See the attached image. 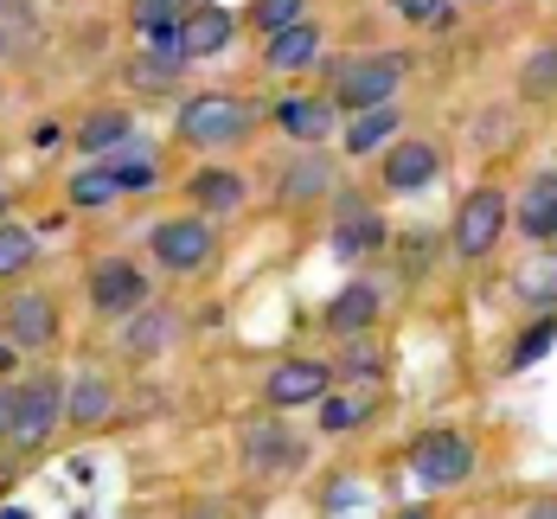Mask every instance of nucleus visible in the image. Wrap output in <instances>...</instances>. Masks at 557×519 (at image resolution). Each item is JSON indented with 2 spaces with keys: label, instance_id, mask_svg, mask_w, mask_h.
I'll return each instance as SVG.
<instances>
[{
  "label": "nucleus",
  "instance_id": "nucleus-15",
  "mask_svg": "<svg viewBox=\"0 0 557 519\" xmlns=\"http://www.w3.org/2000/svg\"><path fill=\"white\" fill-rule=\"evenodd\" d=\"M512 225L525 231L532 244H552L557 237V173H532L519 206H512Z\"/></svg>",
  "mask_w": 557,
  "mask_h": 519
},
{
  "label": "nucleus",
  "instance_id": "nucleus-4",
  "mask_svg": "<svg viewBox=\"0 0 557 519\" xmlns=\"http://www.w3.org/2000/svg\"><path fill=\"white\" fill-rule=\"evenodd\" d=\"M237 456H244V474H263V481H282V474H295L301 468V436H288L276 417H250L244 430H237Z\"/></svg>",
  "mask_w": 557,
  "mask_h": 519
},
{
  "label": "nucleus",
  "instance_id": "nucleus-37",
  "mask_svg": "<svg viewBox=\"0 0 557 519\" xmlns=\"http://www.w3.org/2000/svg\"><path fill=\"white\" fill-rule=\"evenodd\" d=\"M7 430H13V392L0 385V443H7Z\"/></svg>",
  "mask_w": 557,
  "mask_h": 519
},
{
  "label": "nucleus",
  "instance_id": "nucleus-41",
  "mask_svg": "<svg viewBox=\"0 0 557 519\" xmlns=\"http://www.w3.org/2000/svg\"><path fill=\"white\" fill-rule=\"evenodd\" d=\"M7 212H13V199H7V193H0V225H7Z\"/></svg>",
  "mask_w": 557,
  "mask_h": 519
},
{
  "label": "nucleus",
  "instance_id": "nucleus-14",
  "mask_svg": "<svg viewBox=\"0 0 557 519\" xmlns=\"http://www.w3.org/2000/svg\"><path fill=\"white\" fill-rule=\"evenodd\" d=\"M443 173V148L436 141H397L385 155V186L391 193H423Z\"/></svg>",
  "mask_w": 557,
  "mask_h": 519
},
{
  "label": "nucleus",
  "instance_id": "nucleus-28",
  "mask_svg": "<svg viewBox=\"0 0 557 519\" xmlns=\"http://www.w3.org/2000/svg\"><path fill=\"white\" fill-rule=\"evenodd\" d=\"M334 379H352V385L366 379V385H379V379H385V353L372 341H346V353L334 359Z\"/></svg>",
  "mask_w": 557,
  "mask_h": 519
},
{
  "label": "nucleus",
  "instance_id": "nucleus-3",
  "mask_svg": "<svg viewBox=\"0 0 557 519\" xmlns=\"http://www.w3.org/2000/svg\"><path fill=\"white\" fill-rule=\"evenodd\" d=\"M506 219H512V206H506L500 186H474V193L455 206V225H448V237H455V250L474 263V257H487V250L500 244Z\"/></svg>",
  "mask_w": 557,
  "mask_h": 519
},
{
  "label": "nucleus",
  "instance_id": "nucleus-40",
  "mask_svg": "<svg viewBox=\"0 0 557 519\" xmlns=\"http://www.w3.org/2000/svg\"><path fill=\"white\" fill-rule=\"evenodd\" d=\"M0 13H26V0H0Z\"/></svg>",
  "mask_w": 557,
  "mask_h": 519
},
{
  "label": "nucleus",
  "instance_id": "nucleus-21",
  "mask_svg": "<svg viewBox=\"0 0 557 519\" xmlns=\"http://www.w3.org/2000/svg\"><path fill=\"white\" fill-rule=\"evenodd\" d=\"M115 410V385L103 372H77V385H71V398H64V417L71 423H103Z\"/></svg>",
  "mask_w": 557,
  "mask_h": 519
},
{
  "label": "nucleus",
  "instance_id": "nucleus-25",
  "mask_svg": "<svg viewBox=\"0 0 557 519\" xmlns=\"http://www.w3.org/2000/svg\"><path fill=\"white\" fill-rule=\"evenodd\" d=\"M391 135H397V110H391V103H379V110H359L352 122H346V148H352V155H372V148H379V141H391Z\"/></svg>",
  "mask_w": 557,
  "mask_h": 519
},
{
  "label": "nucleus",
  "instance_id": "nucleus-6",
  "mask_svg": "<svg viewBox=\"0 0 557 519\" xmlns=\"http://www.w3.org/2000/svg\"><path fill=\"white\" fill-rule=\"evenodd\" d=\"M148 250H154L161 270L193 276V270H206V263L219 257V231L206 225V219H168V225L148 231Z\"/></svg>",
  "mask_w": 557,
  "mask_h": 519
},
{
  "label": "nucleus",
  "instance_id": "nucleus-5",
  "mask_svg": "<svg viewBox=\"0 0 557 519\" xmlns=\"http://www.w3.org/2000/svg\"><path fill=\"white\" fill-rule=\"evenodd\" d=\"M410 474H417L423 487H461V481L474 474V443H468L461 430H423V436L410 443Z\"/></svg>",
  "mask_w": 557,
  "mask_h": 519
},
{
  "label": "nucleus",
  "instance_id": "nucleus-42",
  "mask_svg": "<svg viewBox=\"0 0 557 519\" xmlns=\"http://www.w3.org/2000/svg\"><path fill=\"white\" fill-rule=\"evenodd\" d=\"M397 519H430V514H423V507H410V514H397Z\"/></svg>",
  "mask_w": 557,
  "mask_h": 519
},
{
  "label": "nucleus",
  "instance_id": "nucleus-8",
  "mask_svg": "<svg viewBox=\"0 0 557 519\" xmlns=\"http://www.w3.org/2000/svg\"><path fill=\"white\" fill-rule=\"evenodd\" d=\"M334 392V366L327 359H276L270 379H263V398L276 410H301V404H321Z\"/></svg>",
  "mask_w": 557,
  "mask_h": 519
},
{
  "label": "nucleus",
  "instance_id": "nucleus-10",
  "mask_svg": "<svg viewBox=\"0 0 557 519\" xmlns=\"http://www.w3.org/2000/svg\"><path fill=\"white\" fill-rule=\"evenodd\" d=\"M334 193V161L327 155H295L288 168H282V180H276V206L282 212H301V206H314V199H327Z\"/></svg>",
  "mask_w": 557,
  "mask_h": 519
},
{
  "label": "nucleus",
  "instance_id": "nucleus-38",
  "mask_svg": "<svg viewBox=\"0 0 557 519\" xmlns=\"http://www.w3.org/2000/svg\"><path fill=\"white\" fill-rule=\"evenodd\" d=\"M58 135H64L58 122H39V128H33V141H39V148H58Z\"/></svg>",
  "mask_w": 557,
  "mask_h": 519
},
{
  "label": "nucleus",
  "instance_id": "nucleus-1",
  "mask_svg": "<svg viewBox=\"0 0 557 519\" xmlns=\"http://www.w3.org/2000/svg\"><path fill=\"white\" fill-rule=\"evenodd\" d=\"M250 128H257V103H244L231 90H199V97H186L180 115H173V135L186 148H237Z\"/></svg>",
  "mask_w": 557,
  "mask_h": 519
},
{
  "label": "nucleus",
  "instance_id": "nucleus-26",
  "mask_svg": "<svg viewBox=\"0 0 557 519\" xmlns=\"http://www.w3.org/2000/svg\"><path fill=\"white\" fill-rule=\"evenodd\" d=\"M314 410H321V430H327V436H346V430H359V423L372 417V398H359V392H327Z\"/></svg>",
  "mask_w": 557,
  "mask_h": 519
},
{
  "label": "nucleus",
  "instance_id": "nucleus-43",
  "mask_svg": "<svg viewBox=\"0 0 557 519\" xmlns=\"http://www.w3.org/2000/svg\"><path fill=\"white\" fill-rule=\"evenodd\" d=\"M0 58H7V33H0Z\"/></svg>",
  "mask_w": 557,
  "mask_h": 519
},
{
  "label": "nucleus",
  "instance_id": "nucleus-19",
  "mask_svg": "<svg viewBox=\"0 0 557 519\" xmlns=\"http://www.w3.org/2000/svg\"><path fill=\"white\" fill-rule=\"evenodd\" d=\"M186 193H193V206H199L206 219H224V212H237V206H244V180H237V173H224V168L193 173V180H186Z\"/></svg>",
  "mask_w": 557,
  "mask_h": 519
},
{
  "label": "nucleus",
  "instance_id": "nucleus-23",
  "mask_svg": "<svg viewBox=\"0 0 557 519\" xmlns=\"http://www.w3.org/2000/svg\"><path fill=\"white\" fill-rule=\"evenodd\" d=\"M512 295L552 314V308H557V250L532 257V263H519V270H512Z\"/></svg>",
  "mask_w": 557,
  "mask_h": 519
},
{
  "label": "nucleus",
  "instance_id": "nucleus-22",
  "mask_svg": "<svg viewBox=\"0 0 557 519\" xmlns=\"http://www.w3.org/2000/svg\"><path fill=\"white\" fill-rule=\"evenodd\" d=\"M128 135H135L128 110H90V115H84V128H77V148L103 161V155H115V148H122Z\"/></svg>",
  "mask_w": 557,
  "mask_h": 519
},
{
  "label": "nucleus",
  "instance_id": "nucleus-18",
  "mask_svg": "<svg viewBox=\"0 0 557 519\" xmlns=\"http://www.w3.org/2000/svg\"><path fill=\"white\" fill-rule=\"evenodd\" d=\"M276 128L314 148V141L334 135V103H327V97H282L276 103Z\"/></svg>",
  "mask_w": 557,
  "mask_h": 519
},
{
  "label": "nucleus",
  "instance_id": "nucleus-12",
  "mask_svg": "<svg viewBox=\"0 0 557 519\" xmlns=\"http://www.w3.org/2000/svg\"><path fill=\"white\" fill-rule=\"evenodd\" d=\"M180 71H186L180 26H173V33H154V39H148V52L128 58V84H135V90H173V84H180Z\"/></svg>",
  "mask_w": 557,
  "mask_h": 519
},
{
  "label": "nucleus",
  "instance_id": "nucleus-16",
  "mask_svg": "<svg viewBox=\"0 0 557 519\" xmlns=\"http://www.w3.org/2000/svg\"><path fill=\"white\" fill-rule=\"evenodd\" d=\"M224 46H231V13L212 7V0H193L186 20H180V52H186V64H193V58L224 52Z\"/></svg>",
  "mask_w": 557,
  "mask_h": 519
},
{
  "label": "nucleus",
  "instance_id": "nucleus-9",
  "mask_svg": "<svg viewBox=\"0 0 557 519\" xmlns=\"http://www.w3.org/2000/svg\"><path fill=\"white\" fill-rule=\"evenodd\" d=\"M141 301H148V276H141L128 257H103V263L90 270V308H97V314L128 321Z\"/></svg>",
  "mask_w": 557,
  "mask_h": 519
},
{
  "label": "nucleus",
  "instance_id": "nucleus-34",
  "mask_svg": "<svg viewBox=\"0 0 557 519\" xmlns=\"http://www.w3.org/2000/svg\"><path fill=\"white\" fill-rule=\"evenodd\" d=\"M97 168H103V161H97ZM115 186H122V193H141V186H154V180H161V168H154V161H115Z\"/></svg>",
  "mask_w": 557,
  "mask_h": 519
},
{
  "label": "nucleus",
  "instance_id": "nucleus-2",
  "mask_svg": "<svg viewBox=\"0 0 557 519\" xmlns=\"http://www.w3.org/2000/svg\"><path fill=\"white\" fill-rule=\"evenodd\" d=\"M404 84V52H372V58H346L334 71V103L339 110H379L391 103V90Z\"/></svg>",
  "mask_w": 557,
  "mask_h": 519
},
{
  "label": "nucleus",
  "instance_id": "nucleus-20",
  "mask_svg": "<svg viewBox=\"0 0 557 519\" xmlns=\"http://www.w3.org/2000/svg\"><path fill=\"white\" fill-rule=\"evenodd\" d=\"M314 58H321V33H314V20H301V26H288V33H276V39H270L263 64L288 77V71H308Z\"/></svg>",
  "mask_w": 557,
  "mask_h": 519
},
{
  "label": "nucleus",
  "instance_id": "nucleus-7",
  "mask_svg": "<svg viewBox=\"0 0 557 519\" xmlns=\"http://www.w3.org/2000/svg\"><path fill=\"white\" fill-rule=\"evenodd\" d=\"M58 417H64V385H58L52 372H39V379L13 385V430H7V443H20V449H39V443L52 436Z\"/></svg>",
  "mask_w": 557,
  "mask_h": 519
},
{
  "label": "nucleus",
  "instance_id": "nucleus-31",
  "mask_svg": "<svg viewBox=\"0 0 557 519\" xmlns=\"http://www.w3.org/2000/svg\"><path fill=\"white\" fill-rule=\"evenodd\" d=\"M186 7H193V0H135V26H141V39L173 33V26L186 20Z\"/></svg>",
  "mask_w": 557,
  "mask_h": 519
},
{
  "label": "nucleus",
  "instance_id": "nucleus-30",
  "mask_svg": "<svg viewBox=\"0 0 557 519\" xmlns=\"http://www.w3.org/2000/svg\"><path fill=\"white\" fill-rule=\"evenodd\" d=\"M115 193H122V186H115V173H110V168H84L77 180H71V206H84V212L110 206Z\"/></svg>",
  "mask_w": 557,
  "mask_h": 519
},
{
  "label": "nucleus",
  "instance_id": "nucleus-11",
  "mask_svg": "<svg viewBox=\"0 0 557 519\" xmlns=\"http://www.w3.org/2000/svg\"><path fill=\"white\" fill-rule=\"evenodd\" d=\"M0 314H7V341L26 346V353H39V346L58 341V301L39 295V288H33V295H13Z\"/></svg>",
  "mask_w": 557,
  "mask_h": 519
},
{
  "label": "nucleus",
  "instance_id": "nucleus-39",
  "mask_svg": "<svg viewBox=\"0 0 557 519\" xmlns=\"http://www.w3.org/2000/svg\"><path fill=\"white\" fill-rule=\"evenodd\" d=\"M525 519H557V494H552V501H532V514H525Z\"/></svg>",
  "mask_w": 557,
  "mask_h": 519
},
{
  "label": "nucleus",
  "instance_id": "nucleus-29",
  "mask_svg": "<svg viewBox=\"0 0 557 519\" xmlns=\"http://www.w3.org/2000/svg\"><path fill=\"white\" fill-rule=\"evenodd\" d=\"M552 341H557V314H545L539 328H525V334L512 341V353H506V366H512V372H525V366H539V359L552 353Z\"/></svg>",
  "mask_w": 557,
  "mask_h": 519
},
{
  "label": "nucleus",
  "instance_id": "nucleus-35",
  "mask_svg": "<svg viewBox=\"0 0 557 519\" xmlns=\"http://www.w3.org/2000/svg\"><path fill=\"white\" fill-rule=\"evenodd\" d=\"M385 7L397 13V20H410V26H436V20L448 13V0H385Z\"/></svg>",
  "mask_w": 557,
  "mask_h": 519
},
{
  "label": "nucleus",
  "instance_id": "nucleus-33",
  "mask_svg": "<svg viewBox=\"0 0 557 519\" xmlns=\"http://www.w3.org/2000/svg\"><path fill=\"white\" fill-rule=\"evenodd\" d=\"M308 20V0H257V33L263 39H276L288 26H301Z\"/></svg>",
  "mask_w": 557,
  "mask_h": 519
},
{
  "label": "nucleus",
  "instance_id": "nucleus-32",
  "mask_svg": "<svg viewBox=\"0 0 557 519\" xmlns=\"http://www.w3.org/2000/svg\"><path fill=\"white\" fill-rule=\"evenodd\" d=\"M519 90H525V97H539V103H545V97H557V46H545V52L525 58V71H519Z\"/></svg>",
  "mask_w": 557,
  "mask_h": 519
},
{
  "label": "nucleus",
  "instance_id": "nucleus-13",
  "mask_svg": "<svg viewBox=\"0 0 557 519\" xmlns=\"http://www.w3.org/2000/svg\"><path fill=\"white\" fill-rule=\"evenodd\" d=\"M385 244V219L366 206V199H339V225H334V250L339 263H359Z\"/></svg>",
  "mask_w": 557,
  "mask_h": 519
},
{
  "label": "nucleus",
  "instance_id": "nucleus-27",
  "mask_svg": "<svg viewBox=\"0 0 557 519\" xmlns=\"http://www.w3.org/2000/svg\"><path fill=\"white\" fill-rule=\"evenodd\" d=\"M33 263H39V237L26 225H0V283L7 276H26Z\"/></svg>",
  "mask_w": 557,
  "mask_h": 519
},
{
  "label": "nucleus",
  "instance_id": "nucleus-36",
  "mask_svg": "<svg viewBox=\"0 0 557 519\" xmlns=\"http://www.w3.org/2000/svg\"><path fill=\"white\" fill-rule=\"evenodd\" d=\"M180 519H237V514H231L224 501H193V507H186Z\"/></svg>",
  "mask_w": 557,
  "mask_h": 519
},
{
  "label": "nucleus",
  "instance_id": "nucleus-17",
  "mask_svg": "<svg viewBox=\"0 0 557 519\" xmlns=\"http://www.w3.org/2000/svg\"><path fill=\"white\" fill-rule=\"evenodd\" d=\"M321 321H327L334 334H346V341H359V334L379 321V288H372V283H346L334 301L321 308Z\"/></svg>",
  "mask_w": 557,
  "mask_h": 519
},
{
  "label": "nucleus",
  "instance_id": "nucleus-24",
  "mask_svg": "<svg viewBox=\"0 0 557 519\" xmlns=\"http://www.w3.org/2000/svg\"><path fill=\"white\" fill-rule=\"evenodd\" d=\"M168 341H173V308H135V321H128L122 346H128L135 359H148V353H161Z\"/></svg>",
  "mask_w": 557,
  "mask_h": 519
}]
</instances>
